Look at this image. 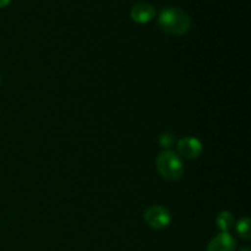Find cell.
<instances>
[{"mask_svg": "<svg viewBox=\"0 0 251 251\" xmlns=\"http://www.w3.org/2000/svg\"><path fill=\"white\" fill-rule=\"evenodd\" d=\"M190 25V16L180 7L168 6L159 11L158 26L164 33L171 36H181L189 31Z\"/></svg>", "mask_w": 251, "mask_h": 251, "instance_id": "1", "label": "cell"}, {"mask_svg": "<svg viewBox=\"0 0 251 251\" xmlns=\"http://www.w3.org/2000/svg\"><path fill=\"white\" fill-rule=\"evenodd\" d=\"M156 167L161 176L169 181L178 180L184 174L183 161L176 152L171 150H166L158 154Z\"/></svg>", "mask_w": 251, "mask_h": 251, "instance_id": "2", "label": "cell"}, {"mask_svg": "<svg viewBox=\"0 0 251 251\" xmlns=\"http://www.w3.org/2000/svg\"><path fill=\"white\" fill-rule=\"evenodd\" d=\"M145 222L149 225V227L153 229L161 230L168 227L172 222V216L166 207L162 206H151L145 211Z\"/></svg>", "mask_w": 251, "mask_h": 251, "instance_id": "3", "label": "cell"}, {"mask_svg": "<svg viewBox=\"0 0 251 251\" xmlns=\"http://www.w3.org/2000/svg\"><path fill=\"white\" fill-rule=\"evenodd\" d=\"M176 150L181 157L188 159H196L202 153V144L195 137H183L176 144Z\"/></svg>", "mask_w": 251, "mask_h": 251, "instance_id": "4", "label": "cell"}, {"mask_svg": "<svg viewBox=\"0 0 251 251\" xmlns=\"http://www.w3.org/2000/svg\"><path fill=\"white\" fill-rule=\"evenodd\" d=\"M156 15V9L149 2H137L130 10V16L137 24H147Z\"/></svg>", "mask_w": 251, "mask_h": 251, "instance_id": "5", "label": "cell"}, {"mask_svg": "<svg viewBox=\"0 0 251 251\" xmlns=\"http://www.w3.org/2000/svg\"><path fill=\"white\" fill-rule=\"evenodd\" d=\"M235 245L234 237L229 232H221L211 240L207 251H234Z\"/></svg>", "mask_w": 251, "mask_h": 251, "instance_id": "6", "label": "cell"}, {"mask_svg": "<svg viewBox=\"0 0 251 251\" xmlns=\"http://www.w3.org/2000/svg\"><path fill=\"white\" fill-rule=\"evenodd\" d=\"M216 225L221 232H229L234 226V217L229 211H222L216 218Z\"/></svg>", "mask_w": 251, "mask_h": 251, "instance_id": "7", "label": "cell"}, {"mask_svg": "<svg viewBox=\"0 0 251 251\" xmlns=\"http://www.w3.org/2000/svg\"><path fill=\"white\" fill-rule=\"evenodd\" d=\"M250 225L251 222L249 218H242V220L238 221L237 226H235V229H237V233L239 234V237H242L243 239L249 240L251 238Z\"/></svg>", "mask_w": 251, "mask_h": 251, "instance_id": "8", "label": "cell"}, {"mask_svg": "<svg viewBox=\"0 0 251 251\" xmlns=\"http://www.w3.org/2000/svg\"><path fill=\"white\" fill-rule=\"evenodd\" d=\"M158 142L164 149H169L176 142V135L172 134V132H162L158 137Z\"/></svg>", "mask_w": 251, "mask_h": 251, "instance_id": "9", "label": "cell"}, {"mask_svg": "<svg viewBox=\"0 0 251 251\" xmlns=\"http://www.w3.org/2000/svg\"><path fill=\"white\" fill-rule=\"evenodd\" d=\"M10 2H11V0H0V9H2V7H6Z\"/></svg>", "mask_w": 251, "mask_h": 251, "instance_id": "10", "label": "cell"}, {"mask_svg": "<svg viewBox=\"0 0 251 251\" xmlns=\"http://www.w3.org/2000/svg\"><path fill=\"white\" fill-rule=\"evenodd\" d=\"M240 251H250L249 248H245V249H242Z\"/></svg>", "mask_w": 251, "mask_h": 251, "instance_id": "11", "label": "cell"}, {"mask_svg": "<svg viewBox=\"0 0 251 251\" xmlns=\"http://www.w3.org/2000/svg\"><path fill=\"white\" fill-rule=\"evenodd\" d=\"M0 83H1V78H0Z\"/></svg>", "mask_w": 251, "mask_h": 251, "instance_id": "12", "label": "cell"}]
</instances>
